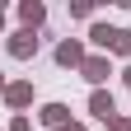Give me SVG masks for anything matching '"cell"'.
<instances>
[{
    "mask_svg": "<svg viewBox=\"0 0 131 131\" xmlns=\"http://www.w3.org/2000/svg\"><path fill=\"white\" fill-rule=\"evenodd\" d=\"M84 61H89V52H84V42H80V38H61V42H56V66L80 70Z\"/></svg>",
    "mask_w": 131,
    "mask_h": 131,
    "instance_id": "1",
    "label": "cell"
},
{
    "mask_svg": "<svg viewBox=\"0 0 131 131\" xmlns=\"http://www.w3.org/2000/svg\"><path fill=\"white\" fill-rule=\"evenodd\" d=\"M9 56L14 61H28V56H38V33H33V28H19V33H9Z\"/></svg>",
    "mask_w": 131,
    "mask_h": 131,
    "instance_id": "2",
    "label": "cell"
},
{
    "mask_svg": "<svg viewBox=\"0 0 131 131\" xmlns=\"http://www.w3.org/2000/svg\"><path fill=\"white\" fill-rule=\"evenodd\" d=\"M80 75H84L94 89H103V84H108V75H112V66H108V56H89L84 66H80Z\"/></svg>",
    "mask_w": 131,
    "mask_h": 131,
    "instance_id": "3",
    "label": "cell"
},
{
    "mask_svg": "<svg viewBox=\"0 0 131 131\" xmlns=\"http://www.w3.org/2000/svg\"><path fill=\"white\" fill-rule=\"evenodd\" d=\"M89 112H94L98 122H112V117H117V103H112V89H94V94H89Z\"/></svg>",
    "mask_w": 131,
    "mask_h": 131,
    "instance_id": "4",
    "label": "cell"
},
{
    "mask_svg": "<svg viewBox=\"0 0 131 131\" xmlns=\"http://www.w3.org/2000/svg\"><path fill=\"white\" fill-rule=\"evenodd\" d=\"M5 103H9L14 112H24V108L33 103V84H28V80H14V84L5 89Z\"/></svg>",
    "mask_w": 131,
    "mask_h": 131,
    "instance_id": "5",
    "label": "cell"
},
{
    "mask_svg": "<svg viewBox=\"0 0 131 131\" xmlns=\"http://www.w3.org/2000/svg\"><path fill=\"white\" fill-rule=\"evenodd\" d=\"M38 117H42V126H56V131H66V126H70V108H66V103H47Z\"/></svg>",
    "mask_w": 131,
    "mask_h": 131,
    "instance_id": "6",
    "label": "cell"
},
{
    "mask_svg": "<svg viewBox=\"0 0 131 131\" xmlns=\"http://www.w3.org/2000/svg\"><path fill=\"white\" fill-rule=\"evenodd\" d=\"M19 19H24V28H33V33H38V28H42V19H47L42 0H24V5H19Z\"/></svg>",
    "mask_w": 131,
    "mask_h": 131,
    "instance_id": "7",
    "label": "cell"
},
{
    "mask_svg": "<svg viewBox=\"0 0 131 131\" xmlns=\"http://www.w3.org/2000/svg\"><path fill=\"white\" fill-rule=\"evenodd\" d=\"M89 42H94V47H103V52H112L117 28H112V24H94V28H89Z\"/></svg>",
    "mask_w": 131,
    "mask_h": 131,
    "instance_id": "8",
    "label": "cell"
},
{
    "mask_svg": "<svg viewBox=\"0 0 131 131\" xmlns=\"http://www.w3.org/2000/svg\"><path fill=\"white\" fill-rule=\"evenodd\" d=\"M117 56H131V28H117V42H112Z\"/></svg>",
    "mask_w": 131,
    "mask_h": 131,
    "instance_id": "9",
    "label": "cell"
},
{
    "mask_svg": "<svg viewBox=\"0 0 131 131\" xmlns=\"http://www.w3.org/2000/svg\"><path fill=\"white\" fill-rule=\"evenodd\" d=\"M5 131H33V122H28V112H14V117H9V126Z\"/></svg>",
    "mask_w": 131,
    "mask_h": 131,
    "instance_id": "10",
    "label": "cell"
},
{
    "mask_svg": "<svg viewBox=\"0 0 131 131\" xmlns=\"http://www.w3.org/2000/svg\"><path fill=\"white\" fill-rule=\"evenodd\" d=\"M70 14H75V19H89V14H94V5H89V0H75V5H70Z\"/></svg>",
    "mask_w": 131,
    "mask_h": 131,
    "instance_id": "11",
    "label": "cell"
},
{
    "mask_svg": "<svg viewBox=\"0 0 131 131\" xmlns=\"http://www.w3.org/2000/svg\"><path fill=\"white\" fill-rule=\"evenodd\" d=\"M108 131H131V117H112V122H108Z\"/></svg>",
    "mask_w": 131,
    "mask_h": 131,
    "instance_id": "12",
    "label": "cell"
},
{
    "mask_svg": "<svg viewBox=\"0 0 131 131\" xmlns=\"http://www.w3.org/2000/svg\"><path fill=\"white\" fill-rule=\"evenodd\" d=\"M122 84H126V89H131V66H126V70H122Z\"/></svg>",
    "mask_w": 131,
    "mask_h": 131,
    "instance_id": "13",
    "label": "cell"
},
{
    "mask_svg": "<svg viewBox=\"0 0 131 131\" xmlns=\"http://www.w3.org/2000/svg\"><path fill=\"white\" fill-rule=\"evenodd\" d=\"M66 131H89V126H84V122H70V126H66Z\"/></svg>",
    "mask_w": 131,
    "mask_h": 131,
    "instance_id": "14",
    "label": "cell"
},
{
    "mask_svg": "<svg viewBox=\"0 0 131 131\" xmlns=\"http://www.w3.org/2000/svg\"><path fill=\"white\" fill-rule=\"evenodd\" d=\"M5 89H9V84H5V70H0V94H5Z\"/></svg>",
    "mask_w": 131,
    "mask_h": 131,
    "instance_id": "15",
    "label": "cell"
},
{
    "mask_svg": "<svg viewBox=\"0 0 131 131\" xmlns=\"http://www.w3.org/2000/svg\"><path fill=\"white\" fill-rule=\"evenodd\" d=\"M0 28H5V9H0Z\"/></svg>",
    "mask_w": 131,
    "mask_h": 131,
    "instance_id": "16",
    "label": "cell"
},
{
    "mask_svg": "<svg viewBox=\"0 0 131 131\" xmlns=\"http://www.w3.org/2000/svg\"><path fill=\"white\" fill-rule=\"evenodd\" d=\"M0 131H5V126H0Z\"/></svg>",
    "mask_w": 131,
    "mask_h": 131,
    "instance_id": "17",
    "label": "cell"
}]
</instances>
